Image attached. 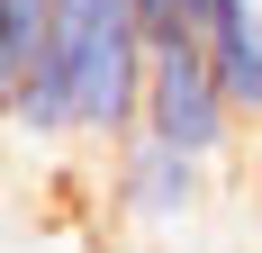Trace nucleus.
<instances>
[{
	"label": "nucleus",
	"mask_w": 262,
	"mask_h": 253,
	"mask_svg": "<svg viewBox=\"0 0 262 253\" xmlns=\"http://www.w3.org/2000/svg\"><path fill=\"white\" fill-rule=\"evenodd\" d=\"M199 36H208V64L226 81V100L262 126V0H208Z\"/></svg>",
	"instance_id": "4"
},
{
	"label": "nucleus",
	"mask_w": 262,
	"mask_h": 253,
	"mask_svg": "<svg viewBox=\"0 0 262 253\" xmlns=\"http://www.w3.org/2000/svg\"><path fill=\"white\" fill-rule=\"evenodd\" d=\"M145 73H154V36L136 0H54L36 64L9 73V126L36 145L63 136L118 145L145 126Z\"/></svg>",
	"instance_id": "1"
},
{
	"label": "nucleus",
	"mask_w": 262,
	"mask_h": 253,
	"mask_svg": "<svg viewBox=\"0 0 262 253\" xmlns=\"http://www.w3.org/2000/svg\"><path fill=\"white\" fill-rule=\"evenodd\" d=\"M108 199H118V217H136V226H190L199 217V199H208V154L172 145V136H154V126H136V136H118V163H108Z\"/></svg>",
	"instance_id": "3"
},
{
	"label": "nucleus",
	"mask_w": 262,
	"mask_h": 253,
	"mask_svg": "<svg viewBox=\"0 0 262 253\" xmlns=\"http://www.w3.org/2000/svg\"><path fill=\"white\" fill-rule=\"evenodd\" d=\"M46 27H54V0H0V81L36 64Z\"/></svg>",
	"instance_id": "5"
},
{
	"label": "nucleus",
	"mask_w": 262,
	"mask_h": 253,
	"mask_svg": "<svg viewBox=\"0 0 262 253\" xmlns=\"http://www.w3.org/2000/svg\"><path fill=\"white\" fill-rule=\"evenodd\" d=\"M145 126H154V136H172V145H190V154H208V163L235 145L244 109L226 100V81H217L208 36H199V27L154 46V73H145Z\"/></svg>",
	"instance_id": "2"
}]
</instances>
